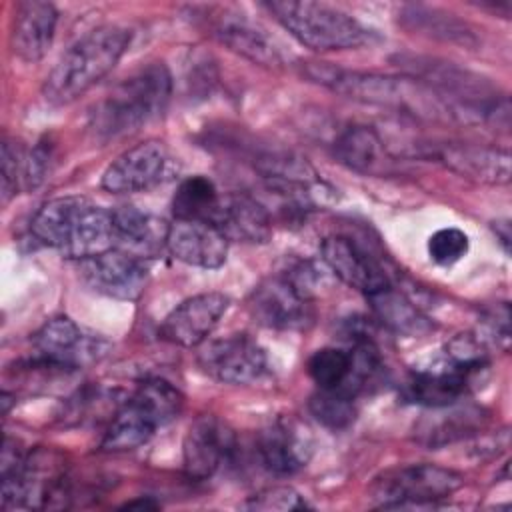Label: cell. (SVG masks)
Returning a JSON list of instances; mask_svg holds the SVG:
<instances>
[{
    "label": "cell",
    "mask_w": 512,
    "mask_h": 512,
    "mask_svg": "<svg viewBox=\"0 0 512 512\" xmlns=\"http://www.w3.org/2000/svg\"><path fill=\"white\" fill-rule=\"evenodd\" d=\"M130 398L138 402L148 414H152L160 428L176 420L184 406V396L180 390L164 378H148L140 382Z\"/></svg>",
    "instance_id": "83f0119b"
},
{
    "label": "cell",
    "mask_w": 512,
    "mask_h": 512,
    "mask_svg": "<svg viewBox=\"0 0 512 512\" xmlns=\"http://www.w3.org/2000/svg\"><path fill=\"white\" fill-rule=\"evenodd\" d=\"M494 232H496V238L500 240L504 252L508 254L510 252V222L508 220L494 222Z\"/></svg>",
    "instance_id": "d590c367"
},
{
    "label": "cell",
    "mask_w": 512,
    "mask_h": 512,
    "mask_svg": "<svg viewBox=\"0 0 512 512\" xmlns=\"http://www.w3.org/2000/svg\"><path fill=\"white\" fill-rule=\"evenodd\" d=\"M324 264L346 286L370 296L390 284L382 264L348 236H328L320 246Z\"/></svg>",
    "instance_id": "e0dca14e"
},
{
    "label": "cell",
    "mask_w": 512,
    "mask_h": 512,
    "mask_svg": "<svg viewBox=\"0 0 512 512\" xmlns=\"http://www.w3.org/2000/svg\"><path fill=\"white\" fill-rule=\"evenodd\" d=\"M438 160L462 178L502 186L510 182V152L478 144H446L438 150Z\"/></svg>",
    "instance_id": "44dd1931"
},
{
    "label": "cell",
    "mask_w": 512,
    "mask_h": 512,
    "mask_svg": "<svg viewBox=\"0 0 512 512\" xmlns=\"http://www.w3.org/2000/svg\"><path fill=\"white\" fill-rule=\"evenodd\" d=\"M132 32L118 24H106L90 30L76 40L56 62L42 86L44 98L54 106H64L78 100L124 56Z\"/></svg>",
    "instance_id": "3957f363"
},
{
    "label": "cell",
    "mask_w": 512,
    "mask_h": 512,
    "mask_svg": "<svg viewBox=\"0 0 512 512\" xmlns=\"http://www.w3.org/2000/svg\"><path fill=\"white\" fill-rule=\"evenodd\" d=\"M172 76L162 62L134 72L96 106L90 126L98 138L108 140L130 134L158 118L170 100Z\"/></svg>",
    "instance_id": "277c9868"
},
{
    "label": "cell",
    "mask_w": 512,
    "mask_h": 512,
    "mask_svg": "<svg viewBox=\"0 0 512 512\" xmlns=\"http://www.w3.org/2000/svg\"><path fill=\"white\" fill-rule=\"evenodd\" d=\"M464 476L436 464H410L386 470L374 478L370 498L382 508L428 506L458 492Z\"/></svg>",
    "instance_id": "52a82bcc"
},
{
    "label": "cell",
    "mask_w": 512,
    "mask_h": 512,
    "mask_svg": "<svg viewBox=\"0 0 512 512\" xmlns=\"http://www.w3.org/2000/svg\"><path fill=\"white\" fill-rule=\"evenodd\" d=\"M366 298L378 320L386 324L390 330L408 336H416L430 330L428 320L420 314L416 304L410 302L402 292L394 290L392 284Z\"/></svg>",
    "instance_id": "484cf974"
},
{
    "label": "cell",
    "mask_w": 512,
    "mask_h": 512,
    "mask_svg": "<svg viewBox=\"0 0 512 512\" xmlns=\"http://www.w3.org/2000/svg\"><path fill=\"white\" fill-rule=\"evenodd\" d=\"M158 506H160V504L154 502L150 496L138 498V500H130V502L124 504V508H158Z\"/></svg>",
    "instance_id": "8d00e7d4"
},
{
    "label": "cell",
    "mask_w": 512,
    "mask_h": 512,
    "mask_svg": "<svg viewBox=\"0 0 512 512\" xmlns=\"http://www.w3.org/2000/svg\"><path fill=\"white\" fill-rule=\"evenodd\" d=\"M234 450L232 430L214 416H200L190 424L182 442L184 472L192 480H208L232 460Z\"/></svg>",
    "instance_id": "5bb4252c"
},
{
    "label": "cell",
    "mask_w": 512,
    "mask_h": 512,
    "mask_svg": "<svg viewBox=\"0 0 512 512\" xmlns=\"http://www.w3.org/2000/svg\"><path fill=\"white\" fill-rule=\"evenodd\" d=\"M78 272L82 282L102 296L114 300H136L146 288L150 264L130 252L110 250L100 256L80 260Z\"/></svg>",
    "instance_id": "8fae6325"
},
{
    "label": "cell",
    "mask_w": 512,
    "mask_h": 512,
    "mask_svg": "<svg viewBox=\"0 0 512 512\" xmlns=\"http://www.w3.org/2000/svg\"><path fill=\"white\" fill-rule=\"evenodd\" d=\"M58 10L50 2L24 0L14 6L10 46L24 62H38L54 42Z\"/></svg>",
    "instance_id": "ffe728a7"
},
{
    "label": "cell",
    "mask_w": 512,
    "mask_h": 512,
    "mask_svg": "<svg viewBox=\"0 0 512 512\" xmlns=\"http://www.w3.org/2000/svg\"><path fill=\"white\" fill-rule=\"evenodd\" d=\"M168 150L160 140H146L122 152L102 174V188L112 194H132L156 186L168 166Z\"/></svg>",
    "instance_id": "9a60e30c"
},
{
    "label": "cell",
    "mask_w": 512,
    "mask_h": 512,
    "mask_svg": "<svg viewBox=\"0 0 512 512\" xmlns=\"http://www.w3.org/2000/svg\"><path fill=\"white\" fill-rule=\"evenodd\" d=\"M66 468L56 452L34 450L8 470H2V508H62L66 506Z\"/></svg>",
    "instance_id": "8992f818"
},
{
    "label": "cell",
    "mask_w": 512,
    "mask_h": 512,
    "mask_svg": "<svg viewBox=\"0 0 512 512\" xmlns=\"http://www.w3.org/2000/svg\"><path fill=\"white\" fill-rule=\"evenodd\" d=\"M426 248H428V256L432 258V262H436L440 266H452L468 254L470 240L464 230L448 226V228L436 230L428 238Z\"/></svg>",
    "instance_id": "d6a6232c"
},
{
    "label": "cell",
    "mask_w": 512,
    "mask_h": 512,
    "mask_svg": "<svg viewBox=\"0 0 512 512\" xmlns=\"http://www.w3.org/2000/svg\"><path fill=\"white\" fill-rule=\"evenodd\" d=\"M24 186V152L18 144H2V202L6 204Z\"/></svg>",
    "instance_id": "e575fe53"
},
{
    "label": "cell",
    "mask_w": 512,
    "mask_h": 512,
    "mask_svg": "<svg viewBox=\"0 0 512 512\" xmlns=\"http://www.w3.org/2000/svg\"><path fill=\"white\" fill-rule=\"evenodd\" d=\"M308 76L358 102L386 106L430 120L460 118L458 110L444 96L416 78L350 72L326 64H312Z\"/></svg>",
    "instance_id": "7a4b0ae2"
},
{
    "label": "cell",
    "mask_w": 512,
    "mask_h": 512,
    "mask_svg": "<svg viewBox=\"0 0 512 512\" xmlns=\"http://www.w3.org/2000/svg\"><path fill=\"white\" fill-rule=\"evenodd\" d=\"M222 194L206 176H190L182 180L172 198V214L178 220L212 222Z\"/></svg>",
    "instance_id": "4316f807"
},
{
    "label": "cell",
    "mask_w": 512,
    "mask_h": 512,
    "mask_svg": "<svg viewBox=\"0 0 512 512\" xmlns=\"http://www.w3.org/2000/svg\"><path fill=\"white\" fill-rule=\"evenodd\" d=\"M336 158L360 174L382 176L394 170V158L382 138L368 126H350L334 144Z\"/></svg>",
    "instance_id": "cb8c5ba5"
},
{
    "label": "cell",
    "mask_w": 512,
    "mask_h": 512,
    "mask_svg": "<svg viewBox=\"0 0 512 512\" xmlns=\"http://www.w3.org/2000/svg\"><path fill=\"white\" fill-rule=\"evenodd\" d=\"M230 306L222 292H202L182 300L166 314L160 324V336L182 348H196L206 342Z\"/></svg>",
    "instance_id": "4fadbf2b"
},
{
    "label": "cell",
    "mask_w": 512,
    "mask_h": 512,
    "mask_svg": "<svg viewBox=\"0 0 512 512\" xmlns=\"http://www.w3.org/2000/svg\"><path fill=\"white\" fill-rule=\"evenodd\" d=\"M404 16H408L418 30L430 32L432 36H442L444 40H450V42L458 40L462 44H474L476 42L472 32L466 28V24L452 18V14L436 16L434 10L430 12V10H424V8H412V10L404 12Z\"/></svg>",
    "instance_id": "4dcf8cb0"
},
{
    "label": "cell",
    "mask_w": 512,
    "mask_h": 512,
    "mask_svg": "<svg viewBox=\"0 0 512 512\" xmlns=\"http://www.w3.org/2000/svg\"><path fill=\"white\" fill-rule=\"evenodd\" d=\"M250 312L272 330H304L314 320L310 280L300 270L262 280L250 294Z\"/></svg>",
    "instance_id": "ba28073f"
},
{
    "label": "cell",
    "mask_w": 512,
    "mask_h": 512,
    "mask_svg": "<svg viewBox=\"0 0 512 512\" xmlns=\"http://www.w3.org/2000/svg\"><path fill=\"white\" fill-rule=\"evenodd\" d=\"M116 250L130 252L144 260L154 258L166 248L168 224L134 206L114 208Z\"/></svg>",
    "instance_id": "603a6c76"
},
{
    "label": "cell",
    "mask_w": 512,
    "mask_h": 512,
    "mask_svg": "<svg viewBox=\"0 0 512 512\" xmlns=\"http://www.w3.org/2000/svg\"><path fill=\"white\" fill-rule=\"evenodd\" d=\"M480 410H470V408H464V410H452L450 414H444L434 426L426 428V442L430 446H442V444H448V442H454V440H460L464 438L470 430L476 428V420H480Z\"/></svg>",
    "instance_id": "1f68e13d"
},
{
    "label": "cell",
    "mask_w": 512,
    "mask_h": 512,
    "mask_svg": "<svg viewBox=\"0 0 512 512\" xmlns=\"http://www.w3.org/2000/svg\"><path fill=\"white\" fill-rule=\"evenodd\" d=\"M160 424L132 398L124 402V406L114 414L100 448L104 452H128L146 444Z\"/></svg>",
    "instance_id": "d4e9b609"
},
{
    "label": "cell",
    "mask_w": 512,
    "mask_h": 512,
    "mask_svg": "<svg viewBox=\"0 0 512 512\" xmlns=\"http://www.w3.org/2000/svg\"><path fill=\"white\" fill-rule=\"evenodd\" d=\"M32 236L76 262L116 250L114 208L84 196L48 200L30 222Z\"/></svg>",
    "instance_id": "6da1fadb"
},
{
    "label": "cell",
    "mask_w": 512,
    "mask_h": 512,
    "mask_svg": "<svg viewBox=\"0 0 512 512\" xmlns=\"http://www.w3.org/2000/svg\"><path fill=\"white\" fill-rule=\"evenodd\" d=\"M306 370L318 388L342 392L352 370V354L350 350L336 346L320 348L308 358Z\"/></svg>",
    "instance_id": "f1b7e54d"
},
{
    "label": "cell",
    "mask_w": 512,
    "mask_h": 512,
    "mask_svg": "<svg viewBox=\"0 0 512 512\" xmlns=\"http://www.w3.org/2000/svg\"><path fill=\"white\" fill-rule=\"evenodd\" d=\"M264 6L290 36L316 52L358 48L370 40V30L354 16L322 2L274 0Z\"/></svg>",
    "instance_id": "5b68a950"
},
{
    "label": "cell",
    "mask_w": 512,
    "mask_h": 512,
    "mask_svg": "<svg viewBox=\"0 0 512 512\" xmlns=\"http://www.w3.org/2000/svg\"><path fill=\"white\" fill-rule=\"evenodd\" d=\"M36 360L42 366L56 370H78L100 362L110 342L100 334H94L68 316H54L46 320L32 336Z\"/></svg>",
    "instance_id": "9c48e42d"
},
{
    "label": "cell",
    "mask_w": 512,
    "mask_h": 512,
    "mask_svg": "<svg viewBox=\"0 0 512 512\" xmlns=\"http://www.w3.org/2000/svg\"><path fill=\"white\" fill-rule=\"evenodd\" d=\"M356 398L340 390H322L310 396L308 410L310 414L330 430H344L356 418Z\"/></svg>",
    "instance_id": "f546056e"
},
{
    "label": "cell",
    "mask_w": 512,
    "mask_h": 512,
    "mask_svg": "<svg viewBox=\"0 0 512 512\" xmlns=\"http://www.w3.org/2000/svg\"><path fill=\"white\" fill-rule=\"evenodd\" d=\"M256 452L268 472L290 476L308 464L312 456V438L298 422L280 418L270 422L258 434Z\"/></svg>",
    "instance_id": "d6986e66"
},
{
    "label": "cell",
    "mask_w": 512,
    "mask_h": 512,
    "mask_svg": "<svg viewBox=\"0 0 512 512\" xmlns=\"http://www.w3.org/2000/svg\"><path fill=\"white\" fill-rule=\"evenodd\" d=\"M212 224L220 228L228 242L264 244L272 236L268 210L248 194H224Z\"/></svg>",
    "instance_id": "7402d4cb"
},
{
    "label": "cell",
    "mask_w": 512,
    "mask_h": 512,
    "mask_svg": "<svg viewBox=\"0 0 512 512\" xmlns=\"http://www.w3.org/2000/svg\"><path fill=\"white\" fill-rule=\"evenodd\" d=\"M212 34L226 48L254 64L268 68L284 64V52L276 38L270 36L264 26L250 20L246 14L228 8L218 10L216 14H212Z\"/></svg>",
    "instance_id": "2e32d148"
},
{
    "label": "cell",
    "mask_w": 512,
    "mask_h": 512,
    "mask_svg": "<svg viewBox=\"0 0 512 512\" xmlns=\"http://www.w3.org/2000/svg\"><path fill=\"white\" fill-rule=\"evenodd\" d=\"M486 368L488 366L462 364L444 358L438 366L412 372L404 384V396L406 400L426 408L454 406L458 400L470 394L476 378Z\"/></svg>",
    "instance_id": "7c38bea8"
},
{
    "label": "cell",
    "mask_w": 512,
    "mask_h": 512,
    "mask_svg": "<svg viewBox=\"0 0 512 512\" xmlns=\"http://www.w3.org/2000/svg\"><path fill=\"white\" fill-rule=\"evenodd\" d=\"M228 238L206 220H178L168 224L166 250L188 266L220 268L228 256Z\"/></svg>",
    "instance_id": "ac0fdd59"
},
{
    "label": "cell",
    "mask_w": 512,
    "mask_h": 512,
    "mask_svg": "<svg viewBox=\"0 0 512 512\" xmlns=\"http://www.w3.org/2000/svg\"><path fill=\"white\" fill-rule=\"evenodd\" d=\"M198 364L212 380L246 386L268 372L266 350L248 334H230L202 346Z\"/></svg>",
    "instance_id": "30bf717a"
},
{
    "label": "cell",
    "mask_w": 512,
    "mask_h": 512,
    "mask_svg": "<svg viewBox=\"0 0 512 512\" xmlns=\"http://www.w3.org/2000/svg\"><path fill=\"white\" fill-rule=\"evenodd\" d=\"M244 508L264 510V512H290V510H306L310 504L290 486H272L256 492L244 502Z\"/></svg>",
    "instance_id": "836d02e7"
}]
</instances>
